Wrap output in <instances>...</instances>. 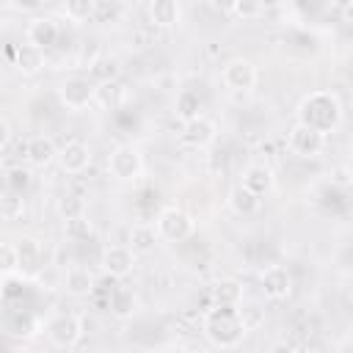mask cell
Listing matches in <instances>:
<instances>
[{
    "label": "cell",
    "mask_w": 353,
    "mask_h": 353,
    "mask_svg": "<svg viewBox=\"0 0 353 353\" xmlns=\"http://www.w3.org/2000/svg\"><path fill=\"white\" fill-rule=\"evenodd\" d=\"M298 124L320 132L328 138V132H336L342 127V119H345V110H342V102L334 91L328 88H317V91H309L301 102H298Z\"/></svg>",
    "instance_id": "cell-1"
},
{
    "label": "cell",
    "mask_w": 353,
    "mask_h": 353,
    "mask_svg": "<svg viewBox=\"0 0 353 353\" xmlns=\"http://www.w3.org/2000/svg\"><path fill=\"white\" fill-rule=\"evenodd\" d=\"M201 334L207 336L210 345H215L221 350H234L245 339L240 314L232 306H210L201 317Z\"/></svg>",
    "instance_id": "cell-2"
},
{
    "label": "cell",
    "mask_w": 353,
    "mask_h": 353,
    "mask_svg": "<svg viewBox=\"0 0 353 353\" xmlns=\"http://www.w3.org/2000/svg\"><path fill=\"white\" fill-rule=\"evenodd\" d=\"M143 168H146L143 154L132 143H119L108 154V174L116 182H138L143 176Z\"/></svg>",
    "instance_id": "cell-3"
},
{
    "label": "cell",
    "mask_w": 353,
    "mask_h": 353,
    "mask_svg": "<svg viewBox=\"0 0 353 353\" xmlns=\"http://www.w3.org/2000/svg\"><path fill=\"white\" fill-rule=\"evenodd\" d=\"M154 232L163 243H185L196 232V221L182 207H163L154 218Z\"/></svg>",
    "instance_id": "cell-4"
},
{
    "label": "cell",
    "mask_w": 353,
    "mask_h": 353,
    "mask_svg": "<svg viewBox=\"0 0 353 353\" xmlns=\"http://www.w3.org/2000/svg\"><path fill=\"white\" fill-rule=\"evenodd\" d=\"M44 334H47V339H50L52 347L69 350V347H74V345L80 342V336H83V320H80L77 314H72V312H58V314H52V317L47 320Z\"/></svg>",
    "instance_id": "cell-5"
},
{
    "label": "cell",
    "mask_w": 353,
    "mask_h": 353,
    "mask_svg": "<svg viewBox=\"0 0 353 353\" xmlns=\"http://www.w3.org/2000/svg\"><path fill=\"white\" fill-rule=\"evenodd\" d=\"M287 149H290L295 157L314 160V157H320L323 149H325V135H320V132H314V130H309V127H303V124L295 121V124L287 130Z\"/></svg>",
    "instance_id": "cell-6"
},
{
    "label": "cell",
    "mask_w": 353,
    "mask_h": 353,
    "mask_svg": "<svg viewBox=\"0 0 353 353\" xmlns=\"http://www.w3.org/2000/svg\"><path fill=\"white\" fill-rule=\"evenodd\" d=\"M58 99L66 110H85L94 102V83L83 74H72L58 85Z\"/></svg>",
    "instance_id": "cell-7"
},
{
    "label": "cell",
    "mask_w": 353,
    "mask_h": 353,
    "mask_svg": "<svg viewBox=\"0 0 353 353\" xmlns=\"http://www.w3.org/2000/svg\"><path fill=\"white\" fill-rule=\"evenodd\" d=\"M58 36H61V25L55 17H47V14H36L28 19V28H25V41L41 52L52 50L58 44Z\"/></svg>",
    "instance_id": "cell-8"
},
{
    "label": "cell",
    "mask_w": 353,
    "mask_h": 353,
    "mask_svg": "<svg viewBox=\"0 0 353 353\" xmlns=\"http://www.w3.org/2000/svg\"><path fill=\"white\" fill-rule=\"evenodd\" d=\"M221 80L234 94H248L256 85V66L248 58H229L221 69Z\"/></svg>",
    "instance_id": "cell-9"
},
{
    "label": "cell",
    "mask_w": 353,
    "mask_h": 353,
    "mask_svg": "<svg viewBox=\"0 0 353 353\" xmlns=\"http://www.w3.org/2000/svg\"><path fill=\"white\" fill-rule=\"evenodd\" d=\"M99 265H102V270H105L108 279L121 281V279H127V276L135 270V254H132L130 245H124V243H108V245L102 248Z\"/></svg>",
    "instance_id": "cell-10"
},
{
    "label": "cell",
    "mask_w": 353,
    "mask_h": 353,
    "mask_svg": "<svg viewBox=\"0 0 353 353\" xmlns=\"http://www.w3.org/2000/svg\"><path fill=\"white\" fill-rule=\"evenodd\" d=\"M259 287L268 301H287L292 295V273L284 265H268L259 273Z\"/></svg>",
    "instance_id": "cell-11"
},
{
    "label": "cell",
    "mask_w": 353,
    "mask_h": 353,
    "mask_svg": "<svg viewBox=\"0 0 353 353\" xmlns=\"http://www.w3.org/2000/svg\"><path fill=\"white\" fill-rule=\"evenodd\" d=\"M215 138H218V127L204 113L190 119V121H185L182 130H179V141L185 146H190V149H207V146L215 143Z\"/></svg>",
    "instance_id": "cell-12"
},
{
    "label": "cell",
    "mask_w": 353,
    "mask_h": 353,
    "mask_svg": "<svg viewBox=\"0 0 353 353\" xmlns=\"http://www.w3.org/2000/svg\"><path fill=\"white\" fill-rule=\"evenodd\" d=\"M17 248V265H19V273L22 279H36L41 270H44V251H41V243L30 234L19 237L14 243Z\"/></svg>",
    "instance_id": "cell-13"
},
{
    "label": "cell",
    "mask_w": 353,
    "mask_h": 353,
    "mask_svg": "<svg viewBox=\"0 0 353 353\" xmlns=\"http://www.w3.org/2000/svg\"><path fill=\"white\" fill-rule=\"evenodd\" d=\"M237 185L245 188L251 196L262 199V196H268L276 188V174H273V168L268 163H248L240 171V182Z\"/></svg>",
    "instance_id": "cell-14"
},
{
    "label": "cell",
    "mask_w": 353,
    "mask_h": 353,
    "mask_svg": "<svg viewBox=\"0 0 353 353\" xmlns=\"http://www.w3.org/2000/svg\"><path fill=\"white\" fill-rule=\"evenodd\" d=\"M91 146L85 141H69L58 149V165L63 174H83L91 165Z\"/></svg>",
    "instance_id": "cell-15"
},
{
    "label": "cell",
    "mask_w": 353,
    "mask_h": 353,
    "mask_svg": "<svg viewBox=\"0 0 353 353\" xmlns=\"http://www.w3.org/2000/svg\"><path fill=\"white\" fill-rule=\"evenodd\" d=\"M55 157H58V146H55V141L50 135H33L25 143V160L33 168H47Z\"/></svg>",
    "instance_id": "cell-16"
},
{
    "label": "cell",
    "mask_w": 353,
    "mask_h": 353,
    "mask_svg": "<svg viewBox=\"0 0 353 353\" xmlns=\"http://www.w3.org/2000/svg\"><path fill=\"white\" fill-rule=\"evenodd\" d=\"M108 309H110V314L116 320H130L138 312V295H135V290L132 287H124V284L113 287L110 295H108Z\"/></svg>",
    "instance_id": "cell-17"
},
{
    "label": "cell",
    "mask_w": 353,
    "mask_h": 353,
    "mask_svg": "<svg viewBox=\"0 0 353 353\" xmlns=\"http://www.w3.org/2000/svg\"><path fill=\"white\" fill-rule=\"evenodd\" d=\"M243 295H245V290H243V284L237 279H221V281H215L210 287V303L212 306H232V309H237L243 303Z\"/></svg>",
    "instance_id": "cell-18"
},
{
    "label": "cell",
    "mask_w": 353,
    "mask_h": 353,
    "mask_svg": "<svg viewBox=\"0 0 353 353\" xmlns=\"http://www.w3.org/2000/svg\"><path fill=\"white\" fill-rule=\"evenodd\" d=\"M44 63H47V52H41V50L30 47L28 41H25V44H19V47L14 50V66H17L22 74H28V77L39 74V72L44 69Z\"/></svg>",
    "instance_id": "cell-19"
},
{
    "label": "cell",
    "mask_w": 353,
    "mask_h": 353,
    "mask_svg": "<svg viewBox=\"0 0 353 353\" xmlns=\"http://www.w3.org/2000/svg\"><path fill=\"white\" fill-rule=\"evenodd\" d=\"M179 17H182V8L176 0H154L149 3V22L154 28H174L179 25Z\"/></svg>",
    "instance_id": "cell-20"
},
{
    "label": "cell",
    "mask_w": 353,
    "mask_h": 353,
    "mask_svg": "<svg viewBox=\"0 0 353 353\" xmlns=\"http://www.w3.org/2000/svg\"><path fill=\"white\" fill-rule=\"evenodd\" d=\"M127 243H130V251H132L135 256L154 251V245L160 243V240H157V232H154V223H135V226H130Z\"/></svg>",
    "instance_id": "cell-21"
},
{
    "label": "cell",
    "mask_w": 353,
    "mask_h": 353,
    "mask_svg": "<svg viewBox=\"0 0 353 353\" xmlns=\"http://www.w3.org/2000/svg\"><path fill=\"white\" fill-rule=\"evenodd\" d=\"M94 287H97V284H94V276L88 273V268L74 265V268H69V270L63 273V290H66L69 295L83 298V295H91Z\"/></svg>",
    "instance_id": "cell-22"
},
{
    "label": "cell",
    "mask_w": 353,
    "mask_h": 353,
    "mask_svg": "<svg viewBox=\"0 0 353 353\" xmlns=\"http://www.w3.org/2000/svg\"><path fill=\"white\" fill-rule=\"evenodd\" d=\"M174 113H176V119L182 124L196 119V116H201V97L193 88H182L176 94V99H174Z\"/></svg>",
    "instance_id": "cell-23"
},
{
    "label": "cell",
    "mask_w": 353,
    "mask_h": 353,
    "mask_svg": "<svg viewBox=\"0 0 353 353\" xmlns=\"http://www.w3.org/2000/svg\"><path fill=\"white\" fill-rule=\"evenodd\" d=\"M229 210L234 212V215H240V218H248V215H254L256 210H259V201L262 199H256V196H251L245 188H240V185H234L232 190H229Z\"/></svg>",
    "instance_id": "cell-24"
},
{
    "label": "cell",
    "mask_w": 353,
    "mask_h": 353,
    "mask_svg": "<svg viewBox=\"0 0 353 353\" xmlns=\"http://www.w3.org/2000/svg\"><path fill=\"white\" fill-rule=\"evenodd\" d=\"M119 74H121V61L116 55H102L91 63V77H97L99 83H119Z\"/></svg>",
    "instance_id": "cell-25"
},
{
    "label": "cell",
    "mask_w": 353,
    "mask_h": 353,
    "mask_svg": "<svg viewBox=\"0 0 353 353\" xmlns=\"http://www.w3.org/2000/svg\"><path fill=\"white\" fill-rule=\"evenodd\" d=\"M94 6H97V0H69V3L61 6V14H63L69 22L80 25V22L94 19Z\"/></svg>",
    "instance_id": "cell-26"
},
{
    "label": "cell",
    "mask_w": 353,
    "mask_h": 353,
    "mask_svg": "<svg viewBox=\"0 0 353 353\" xmlns=\"http://www.w3.org/2000/svg\"><path fill=\"white\" fill-rule=\"evenodd\" d=\"M94 102L102 108H119L124 102V88L119 83H99L94 85Z\"/></svg>",
    "instance_id": "cell-27"
},
{
    "label": "cell",
    "mask_w": 353,
    "mask_h": 353,
    "mask_svg": "<svg viewBox=\"0 0 353 353\" xmlns=\"http://www.w3.org/2000/svg\"><path fill=\"white\" fill-rule=\"evenodd\" d=\"M58 215L63 218V223L66 221H74V218H83L85 215V199L83 196H77V193H66V196H61L58 199Z\"/></svg>",
    "instance_id": "cell-28"
},
{
    "label": "cell",
    "mask_w": 353,
    "mask_h": 353,
    "mask_svg": "<svg viewBox=\"0 0 353 353\" xmlns=\"http://www.w3.org/2000/svg\"><path fill=\"white\" fill-rule=\"evenodd\" d=\"M30 182H33V174H30V168H25V165H14V168L6 171V188H8L11 193H17V196H22V193L30 188Z\"/></svg>",
    "instance_id": "cell-29"
},
{
    "label": "cell",
    "mask_w": 353,
    "mask_h": 353,
    "mask_svg": "<svg viewBox=\"0 0 353 353\" xmlns=\"http://www.w3.org/2000/svg\"><path fill=\"white\" fill-rule=\"evenodd\" d=\"M17 273H19V265H17V248H14V243L0 240V279H11Z\"/></svg>",
    "instance_id": "cell-30"
},
{
    "label": "cell",
    "mask_w": 353,
    "mask_h": 353,
    "mask_svg": "<svg viewBox=\"0 0 353 353\" xmlns=\"http://www.w3.org/2000/svg\"><path fill=\"white\" fill-rule=\"evenodd\" d=\"M237 314H240V323H243V328H245V334L248 331H256L262 323H265V309L262 306H256V303H248V306H237Z\"/></svg>",
    "instance_id": "cell-31"
},
{
    "label": "cell",
    "mask_w": 353,
    "mask_h": 353,
    "mask_svg": "<svg viewBox=\"0 0 353 353\" xmlns=\"http://www.w3.org/2000/svg\"><path fill=\"white\" fill-rule=\"evenodd\" d=\"M8 331L14 334V336H36L39 334V320L36 317H30V314H14L11 320H8Z\"/></svg>",
    "instance_id": "cell-32"
},
{
    "label": "cell",
    "mask_w": 353,
    "mask_h": 353,
    "mask_svg": "<svg viewBox=\"0 0 353 353\" xmlns=\"http://www.w3.org/2000/svg\"><path fill=\"white\" fill-rule=\"evenodd\" d=\"M22 199L17 193H0V221H17L22 215Z\"/></svg>",
    "instance_id": "cell-33"
},
{
    "label": "cell",
    "mask_w": 353,
    "mask_h": 353,
    "mask_svg": "<svg viewBox=\"0 0 353 353\" xmlns=\"http://www.w3.org/2000/svg\"><path fill=\"white\" fill-rule=\"evenodd\" d=\"M63 232H66V237H72V240H88L91 237V221L83 215V218H74V221H66L63 223Z\"/></svg>",
    "instance_id": "cell-34"
},
{
    "label": "cell",
    "mask_w": 353,
    "mask_h": 353,
    "mask_svg": "<svg viewBox=\"0 0 353 353\" xmlns=\"http://www.w3.org/2000/svg\"><path fill=\"white\" fill-rule=\"evenodd\" d=\"M119 14H121V6H119V3L97 0V6H94V19H97V22H110V19H116Z\"/></svg>",
    "instance_id": "cell-35"
},
{
    "label": "cell",
    "mask_w": 353,
    "mask_h": 353,
    "mask_svg": "<svg viewBox=\"0 0 353 353\" xmlns=\"http://www.w3.org/2000/svg\"><path fill=\"white\" fill-rule=\"evenodd\" d=\"M229 11H234L237 17H259L262 14V6H256V3H234V6H229Z\"/></svg>",
    "instance_id": "cell-36"
},
{
    "label": "cell",
    "mask_w": 353,
    "mask_h": 353,
    "mask_svg": "<svg viewBox=\"0 0 353 353\" xmlns=\"http://www.w3.org/2000/svg\"><path fill=\"white\" fill-rule=\"evenodd\" d=\"M11 135H14V132H11L8 119H6V116H0V152H3V149L11 143Z\"/></svg>",
    "instance_id": "cell-37"
},
{
    "label": "cell",
    "mask_w": 353,
    "mask_h": 353,
    "mask_svg": "<svg viewBox=\"0 0 353 353\" xmlns=\"http://www.w3.org/2000/svg\"><path fill=\"white\" fill-rule=\"evenodd\" d=\"M331 182L339 185V188H347V185H350V179H347V168H336L334 176H331Z\"/></svg>",
    "instance_id": "cell-38"
},
{
    "label": "cell",
    "mask_w": 353,
    "mask_h": 353,
    "mask_svg": "<svg viewBox=\"0 0 353 353\" xmlns=\"http://www.w3.org/2000/svg\"><path fill=\"white\" fill-rule=\"evenodd\" d=\"M265 353H298V350H295L290 342H273V345H270Z\"/></svg>",
    "instance_id": "cell-39"
},
{
    "label": "cell",
    "mask_w": 353,
    "mask_h": 353,
    "mask_svg": "<svg viewBox=\"0 0 353 353\" xmlns=\"http://www.w3.org/2000/svg\"><path fill=\"white\" fill-rule=\"evenodd\" d=\"M39 6H41L39 0H28V3H11V8H14V11H36Z\"/></svg>",
    "instance_id": "cell-40"
},
{
    "label": "cell",
    "mask_w": 353,
    "mask_h": 353,
    "mask_svg": "<svg viewBox=\"0 0 353 353\" xmlns=\"http://www.w3.org/2000/svg\"><path fill=\"white\" fill-rule=\"evenodd\" d=\"M3 301H6V287H3V279H0V309H3Z\"/></svg>",
    "instance_id": "cell-41"
},
{
    "label": "cell",
    "mask_w": 353,
    "mask_h": 353,
    "mask_svg": "<svg viewBox=\"0 0 353 353\" xmlns=\"http://www.w3.org/2000/svg\"><path fill=\"white\" fill-rule=\"evenodd\" d=\"M0 69H3V52H0Z\"/></svg>",
    "instance_id": "cell-42"
}]
</instances>
